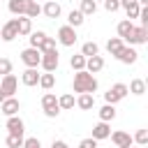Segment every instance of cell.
I'll return each instance as SVG.
<instances>
[{
	"label": "cell",
	"instance_id": "cell-17",
	"mask_svg": "<svg viewBox=\"0 0 148 148\" xmlns=\"http://www.w3.org/2000/svg\"><path fill=\"white\" fill-rule=\"evenodd\" d=\"M16 28H18V37H25L32 32V21L28 16H18L16 18Z\"/></svg>",
	"mask_w": 148,
	"mask_h": 148
},
{
	"label": "cell",
	"instance_id": "cell-42",
	"mask_svg": "<svg viewBox=\"0 0 148 148\" xmlns=\"http://www.w3.org/2000/svg\"><path fill=\"white\" fill-rule=\"evenodd\" d=\"M58 113H60V109H58V106H56V109H46V111H44V116H46V118H58Z\"/></svg>",
	"mask_w": 148,
	"mask_h": 148
},
{
	"label": "cell",
	"instance_id": "cell-23",
	"mask_svg": "<svg viewBox=\"0 0 148 148\" xmlns=\"http://www.w3.org/2000/svg\"><path fill=\"white\" fill-rule=\"evenodd\" d=\"M116 118V106L113 104H104L102 109H99V120L102 123H111Z\"/></svg>",
	"mask_w": 148,
	"mask_h": 148
},
{
	"label": "cell",
	"instance_id": "cell-9",
	"mask_svg": "<svg viewBox=\"0 0 148 148\" xmlns=\"http://www.w3.org/2000/svg\"><path fill=\"white\" fill-rule=\"evenodd\" d=\"M125 42H127L130 46H134V44H146V42H148V28H141V25L136 28V25H134L132 35H130Z\"/></svg>",
	"mask_w": 148,
	"mask_h": 148
},
{
	"label": "cell",
	"instance_id": "cell-11",
	"mask_svg": "<svg viewBox=\"0 0 148 148\" xmlns=\"http://www.w3.org/2000/svg\"><path fill=\"white\" fill-rule=\"evenodd\" d=\"M109 136H111V141L116 143V148H130V146H132V136H130L127 132H123V130L111 132Z\"/></svg>",
	"mask_w": 148,
	"mask_h": 148
},
{
	"label": "cell",
	"instance_id": "cell-31",
	"mask_svg": "<svg viewBox=\"0 0 148 148\" xmlns=\"http://www.w3.org/2000/svg\"><path fill=\"white\" fill-rule=\"evenodd\" d=\"M69 65H72L74 72H81V69H86V58H83L81 53H76V56L69 58Z\"/></svg>",
	"mask_w": 148,
	"mask_h": 148
},
{
	"label": "cell",
	"instance_id": "cell-15",
	"mask_svg": "<svg viewBox=\"0 0 148 148\" xmlns=\"http://www.w3.org/2000/svg\"><path fill=\"white\" fill-rule=\"evenodd\" d=\"M109 134H111V127H109V123H97L95 127H92V139L95 141H102V139H109Z\"/></svg>",
	"mask_w": 148,
	"mask_h": 148
},
{
	"label": "cell",
	"instance_id": "cell-7",
	"mask_svg": "<svg viewBox=\"0 0 148 148\" xmlns=\"http://www.w3.org/2000/svg\"><path fill=\"white\" fill-rule=\"evenodd\" d=\"M0 37L2 42H14L18 37V28H16V18H9L7 23L0 25Z\"/></svg>",
	"mask_w": 148,
	"mask_h": 148
},
{
	"label": "cell",
	"instance_id": "cell-20",
	"mask_svg": "<svg viewBox=\"0 0 148 148\" xmlns=\"http://www.w3.org/2000/svg\"><path fill=\"white\" fill-rule=\"evenodd\" d=\"M74 104H76V99H74L72 92H65V95L58 97V106H60V111H69V109H74Z\"/></svg>",
	"mask_w": 148,
	"mask_h": 148
},
{
	"label": "cell",
	"instance_id": "cell-47",
	"mask_svg": "<svg viewBox=\"0 0 148 148\" xmlns=\"http://www.w3.org/2000/svg\"><path fill=\"white\" fill-rule=\"evenodd\" d=\"M95 2H99V0H95ZM102 2H104V0H102Z\"/></svg>",
	"mask_w": 148,
	"mask_h": 148
},
{
	"label": "cell",
	"instance_id": "cell-14",
	"mask_svg": "<svg viewBox=\"0 0 148 148\" xmlns=\"http://www.w3.org/2000/svg\"><path fill=\"white\" fill-rule=\"evenodd\" d=\"M60 12H62V9H60V5H58L56 0H46V5L42 7V14H44L46 18H58Z\"/></svg>",
	"mask_w": 148,
	"mask_h": 148
},
{
	"label": "cell",
	"instance_id": "cell-16",
	"mask_svg": "<svg viewBox=\"0 0 148 148\" xmlns=\"http://www.w3.org/2000/svg\"><path fill=\"white\" fill-rule=\"evenodd\" d=\"M76 106L83 109V111H90V109L95 106V95H90V92H81V95L76 97Z\"/></svg>",
	"mask_w": 148,
	"mask_h": 148
},
{
	"label": "cell",
	"instance_id": "cell-37",
	"mask_svg": "<svg viewBox=\"0 0 148 148\" xmlns=\"http://www.w3.org/2000/svg\"><path fill=\"white\" fill-rule=\"evenodd\" d=\"M51 49H56V39H53V37H44V42H42V46H39L37 51L42 53V51H51Z\"/></svg>",
	"mask_w": 148,
	"mask_h": 148
},
{
	"label": "cell",
	"instance_id": "cell-3",
	"mask_svg": "<svg viewBox=\"0 0 148 148\" xmlns=\"http://www.w3.org/2000/svg\"><path fill=\"white\" fill-rule=\"evenodd\" d=\"M127 86L125 83H113L106 92H104V99H106V104H116V102H120V99H125L127 97Z\"/></svg>",
	"mask_w": 148,
	"mask_h": 148
},
{
	"label": "cell",
	"instance_id": "cell-30",
	"mask_svg": "<svg viewBox=\"0 0 148 148\" xmlns=\"http://www.w3.org/2000/svg\"><path fill=\"white\" fill-rule=\"evenodd\" d=\"M79 12H81L83 16H90V14H95V12H97V2H95V0H81Z\"/></svg>",
	"mask_w": 148,
	"mask_h": 148
},
{
	"label": "cell",
	"instance_id": "cell-33",
	"mask_svg": "<svg viewBox=\"0 0 148 148\" xmlns=\"http://www.w3.org/2000/svg\"><path fill=\"white\" fill-rule=\"evenodd\" d=\"M7 148H23V136L21 134H9L7 136Z\"/></svg>",
	"mask_w": 148,
	"mask_h": 148
},
{
	"label": "cell",
	"instance_id": "cell-45",
	"mask_svg": "<svg viewBox=\"0 0 148 148\" xmlns=\"http://www.w3.org/2000/svg\"><path fill=\"white\" fill-rule=\"evenodd\" d=\"M136 2H139V7H146L148 5V0H136Z\"/></svg>",
	"mask_w": 148,
	"mask_h": 148
},
{
	"label": "cell",
	"instance_id": "cell-22",
	"mask_svg": "<svg viewBox=\"0 0 148 148\" xmlns=\"http://www.w3.org/2000/svg\"><path fill=\"white\" fill-rule=\"evenodd\" d=\"M123 46H125V42H123L120 37H111V39L106 42V51H109V53H111L113 58H116V56L120 53V49H123Z\"/></svg>",
	"mask_w": 148,
	"mask_h": 148
},
{
	"label": "cell",
	"instance_id": "cell-2",
	"mask_svg": "<svg viewBox=\"0 0 148 148\" xmlns=\"http://www.w3.org/2000/svg\"><path fill=\"white\" fill-rule=\"evenodd\" d=\"M60 65V56H58V49H51V51H42V60H39V67L44 72H56Z\"/></svg>",
	"mask_w": 148,
	"mask_h": 148
},
{
	"label": "cell",
	"instance_id": "cell-44",
	"mask_svg": "<svg viewBox=\"0 0 148 148\" xmlns=\"http://www.w3.org/2000/svg\"><path fill=\"white\" fill-rule=\"evenodd\" d=\"M118 2H120V7H123V9H125V7H130V5H134V2H136V0H118Z\"/></svg>",
	"mask_w": 148,
	"mask_h": 148
},
{
	"label": "cell",
	"instance_id": "cell-10",
	"mask_svg": "<svg viewBox=\"0 0 148 148\" xmlns=\"http://www.w3.org/2000/svg\"><path fill=\"white\" fill-rule=\"evenodd\" d=\"M18 109H21V102H18L16 97H5L2 104H0V111H2L7 118H9V116H16Z\"/></svg>",
	"mask_w": 148,
	"mask_h": 148
},
{
	"label": "cell",
	"instance_id": "cell-34",
	"mask_svg": "<svg viewBox=\"0 0 148 148\" xmlns=\"http://www.w3.org/2000/svg\"><path fill=\"white\" fill-rule=\"evenodd\" d=\"M139 12H141V7H139V2H134V5H130V7H125V14H127V21H132V18H139Z\"/></svg>",
	"mask_w": 148,
	"mask_h": 148
},
{
	"label": "cell",
	"instance_id": "cell-39",
	"mask_svg": "<svg viewBox=\"0 0 148 148\" xmlns=\"http://www.w3.org/2000/svg\"><path fill=\"white\" fill-rule=\"evenodd\" d=\"M104 9L113 14V12H118V9H120V2H118V0H104Z\"/></svg>",
	"mask_w": 148,
	"mask_h": 148
},
{
	"label": "cell",
	"instance_id": "cell-32",
	"mask_svg": "<svg viewBox=\"0 0 148 148\" xmlns=\"http://www.w3.org/2000/svg\"><path fill=\"white\" fill-rule=\"evenodd\" d=\"M44 37H46V32H42V30H37V32H30V46L32 49H39L42 46V42H44Z\"/></svg>",
	"mask_w": 148,
	"mask_h": 148
},
{
	"label": "cell",
	"instance_id": "cell-36",
	"mask_svg": "<svg viewBox=\"0 0 148 148\" xmlns=\"http://www.w3.org/2000/svg\"><path fill=\"white\" fill-rule=\"evenodd\" d=\"M12 74V60L9 58H0V76Z\"/></svg>",
	"mask_w": 148,
	"mask_h": 148
},
{
	"label": "cell",
	"instance_id": "cell-24",
	"mask_svg": "<svg viewBox=\"0 0 148 148\" xmlns=\"http://www.w3.org/2000/svg\"><path fill=\"white\" fill-rule=\"evenodd\" d=\"M42 14V5L37 2V0H28V7H25V16L32 21V18H37Z\"/></svg>",
	"mask_w": 148,
	"mask_h": 148
},
{
	"label": "cell",
	"instance_id": "cell-13",
	"mask_svg": "<svg viewBox=\"0 0 148 148\" xmlns=\"http://www.w3.org/2000/svg\"><path fill=\"white\" fill-rule=\"evenodd\" d=\"M5 127L9 130V134H21V136H23V132H25V125H23V120H21L18 116H9Z\"/></svg>",
	"mask_w": 148,
	"mask_h": 148
},
{
	"label": "cell",
	"instance_id": "cell-41",
	"mask_svg": "<svg viewBox=\"0 0 148 148\" xmlns=\"http://www.w3.org/2000/svg\"><path fill=\"white\" fill-rule=\"evenodd\" d=\"M79 148H97V141H95L92 136H88V139H83V141L79 143Z\"/></svg>",
	"mask_w": 148,
	"mask_h": 148
},
{
	"label": "cell",
	"instance_id": "cell-40",
	"mask_svg": "<svg viewBox=\"0 0 148 148\" xmlns=\"http://www.w3.org/2000/svg\"><path fill=\"white\" fill-rule=\"evenodd\" d=\"M139 18H141V28H148V7H141Z\"/></svg>",
	"mask_w": 148,
	"mask_h": 148
},
{
	"label": "cell",
	"instance_id": "cell-29",
	"mask_svg": "<svg viewBox=\"0 0 148 148\" xmlns=\"http://www.w3.org/2000/svg\"><path fill=\"white\" fill-rule=\"evenodd\" d=\"M39 86H42L44 90H51V88L56 86V74H51V72L39 74Z\"/></svg>",
	"mask_w": 148,
	"mask_h": 148
},
{
	"label": "cell",
	"instance_id": "cell-12",
	"mask_svg": "<svg viewBox=\"0 0 148 148\" xmlns=\"http://www.w3.org/2000/svg\"><path fill=\"white\" fill-rule=\"evenodd\" d=\"M104 69V58L102 56H92V58H86V72L88 74H97Z\"/></svg>",
	"mask_w": 148,
	"mask_h": 148
},
{
	"label": "cell",
	"instance_id": "cell-4",
	"mask_svg": "<svg viewBox=\"0 0 148 148\" xmlns=\"http://www.w3.org/2000/svg\"><path fill=\"white\" fill-rule=\"evenodd\" d=\"M39 60H42V53L37 51V49H32V46H28V49H23L21 51V62L25 65V67H39Z\"/></svg>",
	"mask_w": 148,
	"mask_h": 148
},
{
	"label": "cell",
	"instance_id": "cell-1",
	"mask_svg": "<svg viewBox=\"0 0 148 148\" xmlns=\"http://www.w3.org/2000/svg\"><path fill=\"white\" fill-rule=\"evenodd\" d=\"M72 88H74V92H95L97 90V79H95V74H88L86 69H81V72H76L74 74V81H72Z\"/></svg>",
	"mask_w": 148,
	"mask_h": 148
},
{
	"label": "cell",
	"instance_id": "cell-38",
	"mask_svg": "<svg viewBox=\"0 0 148 148\" xmlns=\"http://www.w3.org/2000/svg\"><path fill=\"white\" fill-rule=\"evenodd\" d=\"M23 148H42V141L37 136H30V139H23Z\"/></svg>",
	"mask_w": 148,
	"mask_h": 148
},
{
	"label": "cell",
	"instance_id": "cell-6",
	"mask_svg": "<svg viewBox=\"0 0 148 148\" xmlns=\"http://www.w3.org/2000/svg\"><path fill=\"white\" fill-rule=\"evenodd\" d=\"M58 42L62 46H74L76 44V30L72 25H60L58 28Z\"/></svg>",
	"mask_w": 148,
	"mask_h": 148
},
{
	"label": "cell",
	"instance_id": "cell-27",
	"mask_svg": "<svg viewBox=\"0 0 148 148\" xmlns=\"http://www.w3.org/2000/svg\"><path fill=\"white\" fill-rule=\"evenodd\" d=\"M81 56H83V58H92V56H99V46H97L95 42H86V44L81 46Z\"/></svg>",
	"mask_w": 148,
	"mask_h": 148
},
{
	"label": "cell",
	"instance_id": "cell-19",
	"mask_svg": "<svg viewBox=\"0 0 148 148\" xmlns=\"http://www.w3.org/2000/svg\"><path fill=\"white\" fill-rule=\"evenodd\" d=\"M9 12L14 16H25V7H28V0H9Z\"/></svg>",
	"mask_w": 148,
	"mask_h": 148
},
{
	"label": "cell",
	"instance_id": "cell-26",
	"mask_svg": "<svg viewBox=\"0 0 148 148\" xmlns=\"http://www.w3.org/2000/svg\"><path fill=\"white\" fill-rule=\"evenodd\" d=\"M83 21H86V16H83L79 9H72V12H69V16H67V25H72V28H79Z\"/></svg>",
	"mask_w": 148,
	"mask_h": 148
},
{
	"label": "cell",
	"instance_id": "cell-46",
	"mask_svg": "<svg viewBox=\"0 0 148 148\" xmlns=\"http://www.w3.org/2000/svg\"><path fill=\"white\" fill-rule=\"evenodd\" d=\"M2 99H5V95H2V92H0V104H2Z\"/></svg>",
	"mask_w": 148,
	"mask_h": 148
},
{
	"label": "cell",
	"instance_id": "cell-5",
	"mask_svg": "<svg viewBox=\"0 0 148 148\" xmlns=\"http://www.w3.org/2000/svg\"><path fill=\"white\" fill-rule=\"evenodd\" d=\"M18 90V79L14 74H5L2 81H0V92L5 97H14V92Z\"/></svg>",
	"mask_w": 148,
	"mask_h": 148
},
{
	"label": "cell",
	"instance_id": "cell-35",
	"mask_svg": "<svg viewBox=\"0 0 148 148\" xmlns=\"http://www.w3.org/2000/svg\"><path fill=\"white\" fill-rule=\"evenodd\" d=\"M132 141H136L139 146H148V130H139V132L132 136Z\"/></svg>",
	"mask_w": 148,
	"mask_h": 148
},
{
	"label": "cell",
	"instance_id": "cell-25",
	"mask_svg": "<svg viewBox=\"0 0 148 148\" xmlns=\"http://www.w3.org/2000/svg\"><path fill=\"white\" fill-rule=\"evenodd\" d=\"M127 90H130L132 95H143V92H146V81H143V79H132L130 86H127Z\"/></svg>",
	"mask_w": 148,
	"mask_h": 148
},
{
	"label": "cell",
	"instance_id": "cell-18",
	"mask_svg": "<svg viewBox=\"0 0 148 148\" xmlns=\"http://www.w3.org/2000/svg\"><path fill=\"white\" fill-rule=\"evenodd\" d=\"M21 81H23V86H37V83H39L37 69H35V67H28V69L21 74Z\"/></svg>",
	"mask_w": 148,
	"mask_h": 148
},
{
	"label": "cell",
	"instance_id": "cell-43",
	"mask_svg": "<svg viewBox=\"0 0 148 148\" xmlns=\"http://www.w3.org/2000/svg\"><path fill=\"white\" fill-rule=\"evenodd\" d=\"M51 148H69V146H67V143H65L62 139H56V141L51 143Z\"/></svg>",
	"mask_w": 148,
	"mask_h": 148
},
{
	"label": "cell",
	"instance_id": "cell-21",
	"mask_svg": "<svg viewBox=\"0 0 148 148\" xmlns=\"http://www.w3.org/2000/svg\"><path fill=\"white\" fill-rule=\"evenodd\" d=\"M132 30H134V23H132V21H127V18H125V21H120V23H118V37H120L123 42L132 35Z\"/></svg>",
	"mask_w": 148,
	"mask_h": 148
},
{
	"label": "cell",
	"instance_id": "cell-8",
	"mask_svg": "<svg viewBox=\"0 0 148 148\" xmlns=\"http://www.w3.org/2000/svg\"><path fill=\"white\" fill-rule=\"evenodd\" d=\"M116 60H120L123 65H134V62L139 60V53H136V49H134V46H123V49H120V53L116 56Z\"/></svg>",
	"mask_w": 148,
	"mask_h": 148
},
{
	"label": "cell",
	"instance_id": "cell-48",
	"mask_svg": "<svg viewBox=\"0 0 148 148\" xmlns=\"http://www.w3.org/2000/svg\"><path fill=\"white\" fill-rule=\"evenodd\" d=\"M141 148H146V146H141Z\"/></svg>",
	"mask_w": 148,
	"mask_h": 148
},
{
	"label": "cell",
	"instance_id": "cell-28",
	"mask_svg": "<svg viewBox=\"0 0 148 148\" xmlns=\"http://www.w3.org/2000/svg\"><path fill=\"white\" fill-rule=\"evenodd\" d=\"M56 106H58V97H56L53 92H44V95H42V109L46 111V109H56ZM58 109H60V106H58Z\"/></svg>",
	"mask_w": 148,
	"mask_h": 148
}]
</instances>
